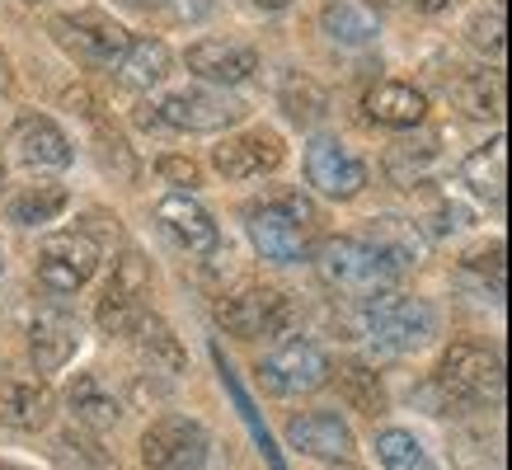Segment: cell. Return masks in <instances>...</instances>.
<instances>
[{"mask_svg": "<svg viewBox=\"0 0 512 470\" xmlns=\"http://www.w3.org/2000/svg\"><path fill=\"white\" fill-rule=\"evenodd\" d=\"M315 273H320V282H325L329 292L353 297V301L386 297L390 287L400 282V268H390L362 235H329V240H320Z\"/></svg>", "mask_w": 512, "mask_h": 470, "instance_id": "obj_1", "label": "cell"}, {"mask_svg": "<svg viewBox=\"0 0 512 470\" xmlns=\"http://www.w3.org/2000/svg\"><path fill=\"white\" fill-rule=\"evenodd\" d=\"M245 217H249V240H254V250L264 254V259L296 264V259L311 254L315 207L301 193H273V198L249 207Z\"/></svg>", "mask_w": 512, "mask_h": 470, "instance_id": "obj_2", "label": "cell"}, {"mask_svg": "<svg viewBox=\"0 0 512 470\" xmlns=\"http://www.w3.org/2000/svg\"><path fill=\"white\" fill-rule=\"evenodd\" d=\"M362 334L386 353H414L437 334V311L419 297H372L362 311Z\"/></svg>", "mask_w": 512, "mask_h": 470, "instance_id": "obj_3", "label": "cell"}, {"mask_svg": "<svg viewBox=\"0 0 512 470\" xmlns=\"http://www.w3.org/2000/svg\"><path fill=\"white\" fill-rule=\"evenodd\" d=\"M437 386L456 400V405H498L503 400V372L489 348L475 344H451L442 367H437Z\"/></svg>", "mask_w": 512, "mask_h": 470, "instance_id": "obj_4", "label": "cell"}, {"mask_svg": "<svg viewBox=\"0 0 512 470\" xmlns=\"http://www.w3.org/2000/svg\"><path fill=\"white\" fill-rule=\"evenodd\" d=\"M156 109V123L174 127V132H221L245 118V104L231 99L226 90H207V85H184V90H170Z\"/></svg>", "mask_w": 512, "mask_h": 470, "instance_id": "obj_5", "label": "cell"}, {"mask_svg": "<svg viewBox=\"0 0 512 470\" xmlns=\"http://www.w3.org/2000/svg\"><path fill=\"white\" fill-rule=\"evenodd\" d=\"M52 38L62 43V52H71L76 62L90 66H118V57L127 52V29L118 19L99 15V10H71V15L52 19Z\"/></svg>", "mask_w": 512, "mask_h": 470, "instance_id": "obj_6", "label": "cell"}, {"mask_svg": "<svg viewBox=\"0 0 512 470\" xmlns=\"http://www.w3.org/2000/svg\"><path fill=\"white\" fill-rule=\"evenodd\" d=\"M141 461L146 470H202L207 461V433L184 414H165L141 433Z\"/></svg>", "mask_w": 512, "mask_h": 470, "instance_id": "obj_7", "label": "cell"}, {"mask_svg": "<svg viewBox=\"0 0 512 470\" xmlns=\"http://www.w3.org/2000/svg\"><path fill=\"white\" fill-rule=\"evenodd\" d=\"M99 268V245L85 231L47 235L38 250V282L47 292H80Z\"/></svg>", "mask_w": 512, "mask_h": 470, "instance_id": "obj_8", "label": "cell"}, {"mask_svg": "<svg viewBox=\"0 0 512 470\" xmlns=\"http://www.w3.org/2000/svg\"><path fill=\"white\" fill-rule=\"evenodd\" d=\"M217 320L235 339H259V334H282L292 325V301L273 287H240L217 306Z\"/></svg>", "mask_w": 512, "mask_h": 470, "instance_id": "obj_9", "label": "cell"}, {"mask_svg": "<svg viewBox=\"0 0 512 470\" xmlns=\"http://www.w3.org/2000/svg\"><path fill=\"white\" fill-rule=\"evenodd\" d=\"M146 292H151V273H146V264H141V254H123L118 268H113L109 292H104L99 311H94L99 329H104V334H132L137 320L146 315V306H141Z\"/></svg>", "mask_w": 512, "mask_h": 470, "instance_id": "obj_10", "label": "cell"}, {"mask_svg": "<svg viewBox=\"0 0 512 470\" xmlns=\"http://www.w3.org/2000/svg\"><path fill=\"white\" fill-rule=\"evenodd\" d=\"M306 179L325 198H357L367 188V165L339 137H315L306 146Z\"/></svg>", "mask_w": 512, "mask_h": 470, "instance_id": "obj_11", "label": "cell"}, {"mask_svg": "<svg viewBox=\"0 0 512 470\" xmlns=\"http://www.w3.org/2000/svg\"><path fill=\"white\" fill-rule=\"evenodd\" d=\"M268 381V391L278 395H301V391H320L329 381V358L320 353V348L311 344V339H287V344L273 353V358L259 367Z\"/></svg>", "mask_w": 512, "mask_h": 470, "instance_id": "obj_12", "label": "cell"}, {"mask_svg": "<svg viewBox=\"0 0 512 470\" xmlns=\"http://www.w3.org/2000/svg\"><path fill=\"white\" fill-rule=\"evenodd\" d=\"M47 419H52V386L43 376L0 367V423L19 433H38L47 428Z\"/></svg>", "mask_w": 512, "mask_h": 470, "instance_id": "obj_13", "label": "cell"}, {"mask_svg": "<svg viewBox=\"0 0 512 470\" xmlns=\"http://www.w3.org/2000/svg\"><path fill=\"white\" fill-rule=\"evenodd\" d=\"M282 141L278 132H264V127H254V132H240V137H226L212 151V165H217L226 179H264L282 165Z\"/></svg>", "mask_w": 512, "mask_h": 470, "instance_id": "obj_14", "label": "cell"}, {"mask_svg": "<svg viewBox=\"0 0 512 470\" xmlns=\"http://www.w3.org/2000/svg\"><path fill=\"white\" fill-rule=\"evenodd\" d=\"M188 71L207 85H245L259 71V52L245 43H226V38H202L188 47Z\"/></svg>", "mask_w": 512, "mask_h": 470, "instance_id": "obj_15", "label": "cell"}, {"mask_svg": "<svg viewBox=\"0 0 512 470\" xmlns=\"http://www.w3.org/2000/svg\"><path fill=\"white\" fill-rule=\"evenodd\" d=\"M156 221H160V231L170 235L179 250L188 254H212L221 245V231H217V221L207 217L193 198H184V193H174V198H160L156 207Z\"/></svg>", "mask_w": 512, "mask_h": 470, "instance_id": "obj_16", "label": "cell"}, {"mask_svg": "<svg viewBox=\"0 0 512 470\" xmlns=\"http://www.w3.org/2000/svg\"><path fill=\"white\" fill-rule=\"evenodd\" d=\"M287 442H292L296 452L320 456V461H343V456L353 452V428H348L339 414L315 409V414H296V419L287 423Z\"/></svg>", "mask_w": 512, "mask_h": 470, "instance_id": "obj_17", "label": "cell"}, {"mask_svg": "<svg viewBox=\"0 0 512 470\" xmlns=\"http://www.w3.org/2000/svg\"><path fill=\"white\" fill-rule=\"evenodd\" d=\"M15 151L29 170H66L71 165V137L52 118H24L15 127Z\"/></svg>", "mask_w": 512, "mask_h": 470, "instance_id": "obj_18", "label": "cell"}, {"mask_svg": "<svg viewBox=\"0 0 512 470\" xmlns=\"http://www.w3.org/2000/svg\"><path fill=\"white\" fill-rule=\"evenodd\" d=\"M76 344H80V329H76V320L62 311H38V320L29 325V353H33V362H38V372L66 367L71 353H76Z\"/></svg>", "mask_w": 512, "mask_h": 470, "instance_id": "obj_19", "label": "cell"}, {"mask_svg": "<svg viewBox=\"0 0 512 470\" xmlns=\"http://www.w3.org/2000/svg\"><path fill=\"white\" fill-rule=\"evenodd\" d=\"M66 405H71V419L85 423V428H113L118 414H123L113 386L99 372H80L71 381V391H66Z\"/></svg>", "mask_w": 512, "mask_h": 470, "instance_id": "obj_20", "label": "cell"}, {"mask_svg": "<svg viewBox=\"0 0 512 470\" xmlns=\"http://www.w3.org/2000/svg\"><path fill=\"white\" fill-rule=\"evenodd\" d=\"M362 240L372 245L381 259H386L390 268H414L423 259V235L414 221H404V217H376L367 231H362Z\"/></svg>", "mask_w": 512, "mask_h": 470, "instance_id": "obj_21", "label": "cell"}, {"mask_svg": "<svg viewBox=\"0 0 512 470\" xmlns=\"http://www.w3.org/2000/svg\"><path fill=\"white\" fill-rule=\"evenodd\" d=\"M367 113L381 127H419L423 113H428V99L414 85H404V80H386V85H376L367 94Z\"/></svg>", "mask_w": 512, "mask_h": 470, "instance_id": "obj_22", "label": "cell"}, {"mask_svg": "<svg viewBox=\"0 0 512 470\" xmlns=\"http://www.w3.org/2000/svg\"><path fill=\"white\" fill-rule=\"evenodd\" d=\"M170 66H174V57L160 38H132L127 52L118 57V80L132 85V90H151V85H160V80L170 76Z\"/></svg>", "mask_w": 512, "mask_h": 470, "instance_id": "obj_23", "label": "cell"}, {"mask_svg": "<svg viewBox=\"0 0 512 470\" xmlns=\"http://www.w3.org/2000/svg\"><path fill=\"white\" fill-rule=\"evenodd\" d=\"M137 344H141V358L151 362V372H184L188 367V353L179 344V334H174L160 315H141L137 320Z\"/></svg>", "mask_w": 512, "mask_h": 470, "instance_id": "obj_24", "label": "cell"}, {"mask_svg": "<svg viewBox=\"0 0 512 470\" xmlns=\"http://www.w3.org/2000/svg\"><path fill=\"white\" fill-rule=\"evenodd\" d=\"M320 24H325V33L343 47L376 43V19L367 15L362 5H353V0H329L325 10H320Z\"/></svg>", "mask_w": 512, "mask_h": 470, "instance_id": "obj_25", "label": "cell"}, {"mask_svg": "<svg viewBox=\"0 0 512 470\" xmlns=\"http://www.w3.org/2000/svg\"><path fill=\"white\" fill-rule=\"evenodd\" d=\"M66 207V188L62 184H38L24 188L15 203H10V221L15 226H43V221H57Z\"/></svg>", "mask_w": 512, "mask_h": 470, "instance_id": "obj_26", "label": "cell"}, {"mask_svg": "<svg viewBox=\"0 0 512 470\" xmlns=\"http://www.w3.org/2000/svg\"><path fill=\"white\" fill-rule=\"evenodd\" d=\"M461 179H466L480 198H494L498 203V198H503V179H508V174H503V141L480 146V151L461 165Z\"/></svg>", "mask_w": 512, "mask_h": 470, "instance_id": "obj_27", "label": "cell"}, {"mask_svg": "<svg viewBox=\"0 0 512 470\" xmlns=\"http://www.w3.org/2000/svg\"><path fill=\"white\" fill-rule=\"evenodd\" d=\"M376 456H381V466L386 470H433L428 452H423V442L414 433H404V428H386V433H376Z\"/></svg>", "mask_w": 512, "mask_h": 470, "instance_id": "obj_28", "label": "cell"}, {"mask_svg": "<svg viewBox=\"0 0 512 470\" xmlns=\"http://www.w3.org/2000/svg\"><path fill=\"white\" fill-rule=\"evenodd\" d=\"M339 386H343V395H348V405L362 409V414H381V405H386V391H381L376 372H367L362 362L339 367Z\"/></svg>", "mask_w": 512, "mask_h": 470, "instance_id": "obj_29", "label": "cell"}, {"mask_svg": "<svg viewBox=\"0 0 512 470\" xmlns=\"http://www.w3.org/2000/svg\"><path fill=\"white\" fill-rule=\"evenodd\" d=\"M451 99H456L470 118H498L503 90H498V80H489V76H466L451 85Z\"/></svg>", "mask_w": 512, "mask_h": 470, "instance_id": "obj_30", "label": "cell"}, {"mask_svg": "<svg viewBox=\"0 0 512 470\" xmlns=\"http://www.w3.org/2000/svg\"><path fill=\"white\" fill-rule=\"evenodd\" d=\"M282 109L292 113L296 123H311L325 113V90L311 76H287L282 80Z\"/></svg>", "mask_w": 512, "mask_h": 470, "instance_id": "obj_31", "label": "cell"}, {"mask_svg": "<svg viewBox=\"0 0 512 470\" xmlns=\"http://www.w3.org/2000/svg\"><path fill=\"white\" fill-rule=\"evenodd\" d=\"M470 43L480 47V52H489V57H503V47H508V24H503V10H475L466 24Z\"/></svg>", "mask_w": 512, "mask_h": 470, "instance_id": "obj_32", "label": "cell"}, {"mask_svg": "<svg viewBox=\"0 0 512 470\" xmlns=\"http://www.w3.org/2000/svg\"><path fill=\"white\" fill-rule=\"evenodd\" d=\"M156 170H160V174H165V179H174V184H188V188L198 184V165H193V160L165 156V160H160V165H156Z\"/></svg>", "mask_w": 512, "mask_h": 470, "instance_id": "obj_33", "label": "cell"}, {"mask_svg": "<svg viewBox=\"0 0 512 470\" xmlns=\"http://www.w3.org/2000/svg\"><path fill=\"white\" fill-rule=\"evenodd\" d=\"M404 5H409V10H419V15H433V10H442L447 0H404Z\"/></svg>", "mask_w": 512, "mask_h": 470, "instance_id": "obj_34", "label": "cell"}, {"mask_svg": "<svg viewBox=\"0 0 512 470\" xmlns=\"http://www.w3.org/2000/svg\"><path fill=\"white\" fill-rule=\"evenodd\" d=\"M0 90H10V62H5V52H0Z\"/></svg>", "mask_w": 512, "mask_h": 470, "instance_id": "obj_35", "label": "cell"}, {"mask_svg": "<svg viewBox=\"0 0 512 470\" xmlns=\"http://www.w3.org/2000/svg\"><path fill=\"white\" fill-rule=\"evenodd\" d=\"M123 5H132V10H151V5H160V0H123Z\"/></svg>", "mask_w": 512, "mask_h": 470, "instance_id": "obj_36", "label": "cell"}, {"mask_svg": "<svg viewBox=\"0 0 512 470\" xmlns=\"http://www.w3.org/2000/svg\"><path fill=\"white\" fill-rule=\"evenodd\" d=\"M259 5H268V10H278V5H287V0H259Z\"/></svg>", "mask_w": 512, "mask_h": 470, "instance_id": "obj_37", "label": "cell"}, {"mask_svg": "<svg viewBox=\"0 0 512 470\" xmlns=\"http://www.w3.org/2000/svg\"><path fill=\"white\" fill-rule=\"evenodd\" d=\"M0 188H5V160H0Z\"/></svg>", "mask_w": 512, "mask_h": 470, "instance_id": "obj_38", "label": "cell"}, {"mask_svg": "<svg viewBox=\"0 0 512 470\" xmlns=\"http://www.w3.org/2000/svg\"><path fill=\"white\" fill-rule=\"evenodd\" d=\"M0 470H29V466H0Z\"/></svg>", "mask_w": 512, "mask_h": 470, "instance_id": "obj_39", "label": "cell"}, {"mask_svg": "<svg viewBox=\"0 0 512 470\" xmlns=\"http://www.w3.org/2000/svg\"><path fill=\"white\" fill-rule=\"evenodd\" d=\"M0 268H5V264H0Z\"/></svg>", "mask_w": 512, "mask_h": 470, "instance_id": "obj_40", "label": "cell"}, {"mask_svg": "<svg viewBox=\"0 0 512 470\" xmlns=\"http://www.w3.org/2000/svg\"><path fill=\"white\" fill-rule=\"evenodd\" d=\"M348 470H353V466H348Z\"/></svg>", "mask_w": 512, "mask_h": 470, "instance_id": "obj_41", "label": "cell"}]
</instances>
